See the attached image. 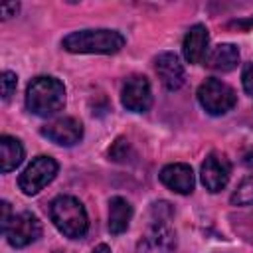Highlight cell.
Instances as JSON below:
<instances>
[{
    "label": "cell",
    "instance_id": "12",
    "mask_svg": "<svg viewBox=\"0 0 253 253\" xmlns=\"http://www.w3.org/2000/svg\"><path fill=\"white\" fill-rule=\"evenodd\" d=\"M158 178L166 188H170L176 194H192L194 190V172L188 164H168L160 170Z\"/></svg>",
    "mask_w": 253,
    "mask_h": 253
},
{
    "label": "cell",
    "instance_id": "11",
    "mask_svg": "<svg viewBox=\"0 0 253 253\" xmlns=\"http://www.w3.org/2000/svg\"><path fill=\"white\" fill-rule=\"evenodd\" d=\"M154 69L158 79L162 81V85L168 91H176L184 85L186 81V73H184V65L180 63V57L172 51H162L158 53V57L154 59Z\"/></svg>",
    "mask_w": 253,
    "mask_h": 253
},
{
    "label": "cell",
    "instance_id": "8",
    "mask_svg": "<svg viewBox=\"0 0 253 253\" xmlns=\"http://www.w3.org/2000/svg\"><path fill=\"white\" fill-rule=\"evenodd\" d=\"M200 176H202V184L206 186V190L215 194L227 186L229 176H231V164L223 154L210 152L202 164Z\"/></svg>",
    "mask_w": 253,
    "mask_h": 253
},
{
    "label": "cell",
    "instance_id": "10",
    "mask_svg": "<svg viewBox=\"0 0 253 253\" xmlns=\"http://www.w3.org/2000/svg\"><path fill=\"white\" fill-rule=\"evenodd\" d=\"M176 249V233L168 223H152L136 245V253H172Z\"/></svg>",
    "mask_w": 253,
    "mask_h": 253
},
{
    "label": "cell",
    "instance_id": "6",
    "mask_svg": "<svg viewBox=\"0 0 253 253\" xmlns=\"http://www.w3.org/2000/svg\"><path fill=\"white\" fill-rule=\"evenodd\" d=\"M42 221L32 213V211H20L14 213L6 229L2 231L8 243L16 249H22L30 243H34L42 235Z\"/></svg>",
    "mask_w": 253,
    "mask_h": 253
},
{
    "label": "cell",
    "instance_id": "20",
    "mask_svg": "<svg viewBox=\"0 0 253 253\" xmlns=\"http://www.w3.org/2000/svg\"><path fill=\"white\" fill-rule=\"evenodd\" d=\"M18 4L16 2H12V4H4L2 8H0V12H2V18L4 20H8V18H12V16H16V12H18Z\"/></svg>",
    "mask_w": 253,
    "mask_h": 253
},
{
    "label": "cell",
    "instance_id": "15",
    "mask_svg": "<svg viewBox=\"0 0 253 253\" xmlns=\"http://www.w3.org/2000/svg\"><path fill=\"white\" fill-rule=\"evenodd\" d=\"M130 217H132V206L125 198L113 196L109 200V231L113 235L123 233L128 227Z\"/></svg>",
    "mask_w": 253,
    "mask_h": 253
},
{
    "label": "cell",
    "instance_id": "21",
    "mask_svg": "<svg viewBox=\"0 0 253 253\" xmlns=\"http://www.w3.org/2000/svg\"><path fill=\"white\" fill-rule=\"evenodd\" d=\"M12 215H10V204L8 202H2V231L6 229V225L10 223Z\"/></svg>",
    "mask_w": 253,
    "mask_h": 253
},
{
    "label": "cell",
    "instance_id": "13",
    "mask_svg": "<svg viewBox=\"0 0 253 253\" xmlns=\"http://www.w3.org/2000/svg\"><path fill=\"white\" fill-rule=\"evenodd\" d=\"M208 43H210V36L206 26L196 24L188 30V34L184 36V43H182V53L186 57V61L190 63H202L208 57Z\"/></svg>",
    "mask_w": 253,
    "mask_h": 253
},
{
    "label": "cell",
    "instance_id": "19",
    "mask_svg": "<svg viewBox=\"0 0 253 253\" xmlns=\"http://www.w3.org/2000/svg\"><path fill=\"white\" fill-rule=\"evenodd\" d=\"M241 83H243V89H245V93L253 97V63L245 65V69H243V75H241Z\"/></svg>",
    "mask_w": 253,
    "mask_h": 253
},
{
    "label": "cell",
    "instance_id": "3",
    "mask_svg": "<svg viewBox=\"0 0 253 253\" xmlns=\"http://www.w3.org/2000/svg\"><path fill=\"white\" fill-rule=\"evenodd\" d=\"M49 217L53 225L69 239H79L89 229V217L83 204L73 196H57L49 204Z\"/></svg>",
    "mask_w": 253,
    "mask_h": 253
},
{
    "label": "cell",
    "instance_id": "18",
    "mask_svg": "<svg viewBox=\"0 0 253 253\" xmlns=\"http://www.w3.org/2000/svg\"><path fill=\"white\" fill-rule=\"evenodd\" d=\"M0 81H2V97H4V99H10L12 93L16 91V83H18L16 73H12V71H4Z\"/></svg>",
    "mask_w": 253,
    "mask_h": 253
},
{
    "label": "cell",
    "instance_id": "2",
    "mask_svg": "<svg viewBox=\"0 0 253 253\" xmlns=\"http://www.w3.org/2000/svg\"><path fill=\"white\" fill-rule=\"evenodd\" d=\"M65 51L71 53H117L125 45V36L117 30H77L61 40Z\"/></svg>",
    "mask_w": 253,
    "mask_h": 253
},
{
    "label": "cell",
    "instance_id": "9",
    "mask_svg": "<svg viewBox=\"0 0 253 253\" xmlns=\"http://www.w3.org/2000/svg\"><path fill=\"white\" fill-rule=\"evenodd\" d=\"M42 134L59 146H73L83 136V125L73 117H61L42 126Z\"/></svg>",
    "mask_w": 253,
    "mask_h": 253
},
{
    "label": "cell",
    "instance_id": "23",
    "mask_svg": "<svg viewBox=\"0 0 253 253\" xmlns=\"http://www.w3.org/2000/svg\"><path fill=\"white\" fill-rule=\"evenodd\" d=\"M247 166H253V152H249V154H245V160H243Z\"/></svg>",
    "mask_w": 253,
    "mask_h": 253
},
{
    "label": "cell",
    "instance_id": "1",
    "mask_svg": "<svg viewBox=\"0 0 253 253\" xmlns=\"http://www.w3.org/2000/svg\"><path fill=\"white\" fill-rule=\"evenodd\" d=\"M65 105V87L51 75L34 77L26 89V107L38 117H51Z\"/></svg>",
    "mask_w": 253,
    "mask_h": 253
},
{
    "label": "cell",
    "instance_id": "14",
    "mask_svg": "<svg viewBox=\"0 0 253 253\" xmlns=\"http://www.w3.org/2000/svg\"><path fill=\"white\" fill-rule=\"evenodd\" d=\"M237 63H239V49L233 43H219L206 57V65L210 69L221 71V73H227V71L235 69Z\"/></svg>",
    "mask_w": 253,
    "mask_h": 253
},
{
    "label": "cell",
    "instance_id": "5",
    "mask_svg": "<svg viewBox=\"0 0 253 253\" xmlns=\"http://www.w3.org/2000/svg\"><path fill=\"white\" fill-rule=\"evenodd\" d=\"M57 174V162L51 158V156H45V154H40L36 156L28 166L26 170L20 174L18 178V186L20 190L26 194V196H34L38 194L40 190H43Z\"/></svg>",
    "mask_w": 253,
    "mask_h": 253
},
{
    "label": "cell",
    "instance_id": "7",
    "mask_svg": "<svg viewBox=\"0 0 253 253\" xmlns=\"http://www.w3.org/2000/svg\"><path fill=\"white\" fill-rule=\"evenodd\" d=\"M121 103L125 109L132 113H144L152 105V91L150 83L144 75H130L121 91Z\"/></svg>",
    "mask_w": 253,
    "mask_h": 253
},
{
    "label": "cell",
    "instance_id": "22",
    "mask_svg": "<svg viewBox=\"0 0 253 253\" xmlns=\"http://www.w3.org/2000/svg\"><path fill=\"white\" fill-rule=\"evenodd\" d=\"M91 253H111V247L107 245V243H99V245H95L93 247V251Z\"/></svg>",
    "mask_w": 253,
    "mask_h": 253
},
{
    "label": "cell",
    "instance_id": "4",
    "mask_svg": "<svg viewBox=\"0 0 253 253\" xmlns=\"http://www.w3.org/2000/svg\"><path fill=\"white\" fill-rule=\"evenodd\" d=\"M198 101L206 109V113L217 117V115H225L235 107L237 95L227 83L210 77L198 87Z\"/></svg>",
    "mask_w": 253,
    "mask_h": 253
},
{
    "label": "cell",
    "instance_id": "16",
    "mask_svg": "<svg viewBox=\"0 0 253 253\" xmlns=\"http://www.w3.org/2000/svg\"><path fill=\"white\" fill-rule=\"evenodd\" d=\"M22 160H24V146L20 144V140L8 134L0 136V162H2L0 170L8 174L16 170L22 164Z\"/></svg>",
    "mask_w": 253,
    "mask_h": 253
},
{
    "label": "cell",
    "instance_id": "17",
    "mask_svg": "<svg viewBox=\"0 0 253 253\" xmlns=\"http://www.w3.org/2000/svg\"><path fill=\"white\" fill-rule=\"evenodd\" d=\"M231 204L233 206H249L253 204V178H245L235 192L231 194Z\"/></svg>",
    "mask_w": 253,
    "mask_h": 253
}]
</instances>
